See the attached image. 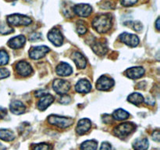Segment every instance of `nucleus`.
<instances>
[{"label": "nucleus", "instance_id": "obj_38", "mask_svg": "<svg viewBox=\"0 0 160 150\" xmlns=\"http://www.w3.org/2000/svg\"><path fill=\"white\" fill-rule=\"evenodd\" d=\"M0 150H6V147L0 143Z\"/></svg>", "mask_w": 160, "mask_h": 150}, {"label": "nucleus", "instance_id": "obj_20", "mask_svg": "<svg viewBox=\"0 0 160 150\" xmlns=\"http://www.w3.org/2000/svg\"><path fill=\"white\" fill-rule=\"evenodd\" d=\"M92 49H93L94 52L96 53L98 56H104L106 52H107V46L106 44L102 43V42H95L92 45Z\"/></svg>", "mask_w": 160, "mask_h": 150}, {"label": "nucleus", "instance_id": "obj_11", "mask_svg": "<svg viewBox=\"0 0 160 150\" xmlns=\"http://www.w3.org/2000/svg\"><path fill=\"white\" fill-rule=\"evenodd\" d=\"M73 12L81 17H88L92 12V8L88 4H78L73 7Z\"/></svg>", "mask_w": 160, "mask_h": 150}, {"label": "nucleus", "instance_id": "obj_33", "mask_svg": "<svg viewBox=\"0 0 160 150\" xmlns=\"http://www.w3.org/2000/svg\"><path fill=\"white\" fill-rule=\"evenodd\" d=\"M41 37H42V34H39V33H32V34L30 35L29 39L30 41H32V42H34V41L40 40Z\"/></svg>", "mask_w": 160, "mask_h": 150}, {"label": "nucleus", "instance_id": "obj_32", "mask_svg": "<svg viewBox=\"0 0 160 150\" xmlns=\"http://www.w3.org/2000/svg\"><path fill=\"white\" fill-rule=\"evenodd\" d=\"M137 2L138 0H121V3L123 6H131Z\"/></svg>", "mask_w": 160, "mask_h": 150}, {"label": "nucleus", "instance_id": "obj_22", "mask_svg": "<svg viewBox=\"0 0 160 150\" xmlns=\"http://www.w3.org/2000/svg\"><path fill=\"white\" fill-rule=\"evenodd\" d=\"M133 148L135 150H146L148 148V140L147 138L137 139L133 144Z\"/></svg>", "mask_w": 160, "mask_h": 150}, {"label": "nucleus", "instance_id": "obj_29", "mask_svg": "<svg viewBox=\"0 0 160 150\" xmlns=\"http://www.w3.org/2000/svg\"><path fill=\"white\" fill-rule=\"evenodd\" d=\"M13 31L14 30L7 24H2L0 26V33L3 34H10V33H12Z\"/></svg>", "mask_w": 160, "mask_h": 150}, {"label": "nucleus", "instance_id": "obj_1", "mask_svg": "<svg viewBox=\"0 0 160 150\" xmlns=\"http://www.w3.org/2000/svg\"><path fill=\"white\" fill-rule=\"evenodd\" d=\"M92 27L98 33H106L112 27V18L109 14H100L92 20Z\"/></svg>", "mask_w": 160, "mask_h": 150}, {"label": "nucleus", "instance_id": "obj_10", "mask_svg": "<svg viewBox=\"0 0 160 150\" xmlns=\"http://www.w3.org/2000/svg\"><path fill=\"white\" fill-rule=\"evenodd\" d=\"M17 73L22 77H28L32 73V67L26 61H20L16 65Z\"/></svg>", "mask_w": 160, "mask_h": 150}, {"label": "nucleus", "instance_id": "obj_28", "mask_svg": "<svg viewBox=\"0 0 160 150\" xmlns=\"http://www.w3.org/2000/svg\"><path fill=\"white\" fill-rule=\"evenodd\" d=\"M77 31L79 34H84L87 32V28L83 21L80 20L77 25Z\"/></svg>", "mask_w": 160, "mask_h": 150}, {"label": "nucleus", "instance_id": "obj_14", "mask_svg": "<svg viewBox=\"0 0 160 150\" xmlns=\"http://www.w3.org/2000/svg\"><path fill=\"white\" fill-rule=\"evenodd\" d=\"M25 42H26V38H25L24 36L18 35L9 39L8 41V45L11 48L17 49V48H22L24 45Z\"/></svg>", "mask_w": 160, "mask_h": 150}, {"label": "nucleus", "instance_id": "obj_39", "mask_svg": "<svg viewBox=\"0 0 160 150\" xmlns=\"http://www.w3.org/2000/svg\"><path fill=\"white\" fill-rule=\"evenodd\" d=\"M6 1H10V2H13V1H16V0H6Z\"/></svg>", "mask_w": 160, "mask_h": 150}, {"label": "nucleus", "instance_id": "obj_16", "mask_svg": "<svg viewBox=\"0 0 160 150\" xmlns=\"http://www.w3.org/2000/svg\"><path fill=\"white\" fill-rule=\"evenodd\" d=\"M54 101V97L50 94H45V95L42 96L41 99L38 103V108L41 111H44L52 104Z\"/></svg>", "mask_w": 160, "mask_h": 150}, {"label": "nucleus", "instance_id": "obj_7", "mask_svg": "<svg viewBox=\"0 0 160 150\" xmlns=\"http://www.w3.org/2000/svg\"><path fill=\"white\" fill-rule=\"evenodd\" d=\"M114 85V81L112 78L102 75L98 79L96 83L97 89L100 91H107L109 90L112 86Z\"/></svg>", "mask_w": 160, "mask_h": 150}, {"label": "nucleus", "instance_id": "obj_4", "mask_svg": "<svg viewBox=\"0 0 160 150\" xmlns=\"http://www.w3.org/2000/svg\"><path fill=\"white\" fill-rule=\"evenodd\" d=\"M48 121L50 124L55 125L60 128H67L71 126L73 120L70 117H60L58 115H51L48 117Z\"/></svg>", "mask_w": 160, "mask_h": 150}, {"label": "nucleus", "instance_id": "obj_19", "mask_svg": "<svg viewBox=\"0 0 160 150\" xmlns=\"http://www.w3.org/2000/svg\"><path fill=\"white\" fill-rule=\"evenodd\" d=\"M72 59L75 62L78 69L85 68L86 65H87V60L81 52H73L72 55Z\"/></svg>", "mask_w": 160, "mask_h": 150}, {"label": "nucleus", "instance_id": "obj_2", "mask_svg": "<svg viewBox=\"0 0 160 150\" xmlns=\"http://www.w3.org/2000/svg\"><path fill=\"white\" fill-rule=\"evenodd\" d=\"M7 23L9 26H28L32 23V20L27 16L15 13L8 16Z\"/></svg>", "mask_w": 160, "mask_h": 150}, {"label": "nucleus", "instance_id": "obj_36", "mask_svg": "<svg viewBox=\"0 0 160 150\" xmlns=\"http://www.w3.org/2000/svg\"><path fill=\"white\" fill-rule=\"evenodd\" d=\"M6 109L4 108L0 107V119H2L6 115Z\"/></svg>", "mask_w": 160, "mask_h": 150}, {"label": "nucleus", "instance_id": "obj_25", "mask_svg": "<svg viewBox=\"0 0 160 150\" xmlns=\"http://www.w3.org/2000/svg\"><path fill=\"white\" fill-rule=\"evenodd\" d=\"M98 148V143L95 140H88L84 142L81 145V150H96Z\"/></svg>", "mask_w": 160, "mask_h": 150}, {"label": "nucleus", "instance_id": "obj_24", "mask_svg": "<svg viewBox=\"0 0 160 150\" xmlns=\"http://www.w3.org/2000/svg\"><path fill=\"white\" fill-rule=\"evenodd\" d=\"M15 138L13 132L8 129H1L0 130V139L6 142H11Z\"/></svg>", "mask_w": 160, "mask_h": 150}, {"label": "nucleus", "instance_id": "obj_8", "mask_svg": "<svg viewBox=\"0 0 160 150\" xmlns=\"http://www.w3.org/2000/svg\"><path fill=\"white\" fill-rule=\"evenodd\" d=\"M48 38L56 46H60L63 42V36L58 28H53L48 32Z\"/></svg>", "mask_w": 160, "mask_h": 150}, {"label": "nucleus", "instance_id": "obj_5", "mask_svg": "<svg viewBox=\"0 0 160 150\" xmlns=\"http://www.w3.org/2000/svg\"><path fill=\"white\" fill-rule=\"evenodd\" d=\"M53 90L59 95H66L70 88V84L67 81L62 79L54 80L52 84Z\"/></svg>", "mask_w": 160, "mask_h": 150}, {"label": "nucleus", "instance_id": "obj_35", "mask_svg": "<svg viewBox=\"0 0 160 150\" xmlns=\"http://www.w3.org/2000/svg\"><path fill=\"white\" fill-rule=\"evenodd\" d=\"M152 138L153 140L156 141V142H159L160 139V134L159 131H155L152 133Z\"/></svg>", "mask_w": 160, "mask_h": 150}, {"label": "nucleus", "instance_id": "obj_27", "mask_svg": "<svg viewBox=\"0 0 160 150\" xmlns=\"http://www.w3.org/2000/svg\"><path fill=\"white\" fill-rule=\"evenodd\" d=\"M33 150H52V146L48 143L36 144L33 147Z\"/></svg>", "mask_w": 160, "mask_h": 150}, {"label": "nucleus", "instance_id": "obj_9", "mask_svg": "<svg viewBox=\"0 0 160 150\" xmlns=\"http://www.w3.org/2000/svg\"><path fill=\"white\" fill-rule=\"evenodd\" d=\"M120 39L121 42L131 47H136L139 44L138 37L134 34L123 32L120 35Z\"/></svg>", "mask_w": 160, "mask_h": 150}, {"label": "nucleus", "instance_id": "obj_6", "mask_svg": "<svg viewBox=\"0 0 160 150\" xmlns=\"http://www.w3.org/2000/svg\"><path fill=\"white\" fill-rule=\"evenodd\" d=\"M49 48L45 45L32 47L29 51V56L32 59H39L49 52Z\"/></svg>", "mask_w": 160, "mask_h": 150}, {"label": "nucleus", "instance_id": "obj_15", "mask_svg": "<svg viewBox=\"0 0 160 150\" xmlns=\"http://www.w3.org/2000/svg\"><path fill=\"white\" fill-rule=\"evenodd\" d=\"M56 73H57L59 76L61 77L69 76V75H70L73 73V70H72L71 66H70V64L64 62H60V63L56 67Z\"/></svg>", "mask_w": 160, "mask_h": 150}, {"label": "nucleus", "instance_id": "obj_26", "mask_svg": "<svg viewBox=\"0 0 160 150\" xmlns=\"http://www.w3.org/2000/svg\"><path fill=\"white\" fill-rule=\"evenodd\" d=\"M9 62V55L5 50H0V66L6 65Z\"/></svg>", "mask_w": 160, "mask_h": 150}, {"label": "nucleus", "instance_id": "obj_18", "mask_svg": "<svg viewBox=\"0 0 160 150\" xmlns=\"http://www.w3.org/2000/svg\"><path fill=\"white\" fill-rule=\"evenodd\" d=\"M9 109H10L11 112L13 114H17V115H20V114L23 113L25 112V107L24 105L23 104V102L18 100H15V101H12V102L9 105Z\"/></svg>", "mask_w": 160, "mask_h": 150}, {"label": "nucleus", "instance_id": "obj_30", "mask_svg": "<svg viewBox=\"0 0 160 150\" xmlns=\"http://www.w3.org/2000/svg\"><path fill=\"white\" fill-rule=\"evenodd\" d=\"M10 72L6 68H0V79L6 78L9 76Z\"/></svg>", "mask_w": 160, "mask_h": 150}, {"label": "nucleus", "instance_id": "obj_34", "mask_svg": "<svg viewBox=\"0 0 160 150\" xmlns=\"http://www.w3.org/2000/svg\"><path fill=\"white\" fill-rule=\"evenodd\" d=\"M99 150H112V145L108 142H103Z\"/></svg>", "mask_w": 160, "mask_h": 150}, {"label": "nucleus", "instance_id": "obj_17", "mask_svg": "<svg viewBox=\"0 0 160 150\" xmlns=\"http://www.w3.org/2000/svg\"><path fill=\"white\" fill-rule=\"evenodd\" d=\"M92 84L88 80L81 79L75 85V90L78 93H88L92 90Z\"/></svg>", "mask_w": 160, "mask_h": 150}, {"label": "nucleus", "instance_id": "obj_13", "mask_svg": "<svg viewBox=\"0 0 160 150\" xmlns=\"http://www.w3.org/2000/svg\"><path fill=\"white\" fill-rule=\"evenodd\" d=\"M125 73L127 77L131 79H138L143 76L145 73V70L142 67H134L128 69Z\"/></svg>", "mask_w": 160, "mask_h": 150}, {"label": "nucleus", "instance_id": "obj_3", "mask_svg": "<svg viewBox=\"0 0 160 150\" xmlns=\"http://www.w3.org/2000/svg\"><path fill=\"white\" fill-rule=\"evenodd\" d=\"M136 129L135 124L130 122L123 123L119 124L114 128V134L120 138H124L131 134Z\"/></svg>", "mask_w": 160, "mask_h": 150}, {"label": "nucleus", "instance_id": "obj_37", "mask_svg": "<svg viewBox=\"0 0 160 150\" xmlns=\"http://www.w3.org/2000/svg\"><path fill=\"white\" fill-rule=\"evenodd\" d=\"M156 30H157V31H159V18H158L157 20H156Z\"/></svg>", "mask_w": 160, "mask_h": 150}, {"label": "nucleus", "instance_id": "obj_21", "mask_svg": "<svg viewBox=\"0 0 160 150\" xmlns=\"http://www.w3.org/2000/svg\"><path fill=\"white\" fill-rule=\"evenodd\" d=\"M128 102H131L132 104L135 105V106H139L142 102H144V97L141 95L140 93H132L128 97Z\"/></svg>", "mask_w": 160, "mask_h": 150}, {"label": "nucleus", "instance_id": "obj_31", "mask_svg": "<svg viewBox=\"0 0 160 150\" xmlns=\"http://www.w3.org/2000/svg\"><path fill=\"white\" fill-rule=\"evenodd\" d=\"M70 102H71V98L67 95H62L61 98L59 99V103H61V104H69Z\"/></svg>", "mask_w": 160, "mask_h": 150}, {"label": "nucleus", "instance_id": "obj_12", "mask_svg": "<svg viewBox=\"0 0 160 150\" xmlns=\"http://www.w3.org/2000/svg\"><path fill=\"white\" fill-rule=\"evenodd\" d=\"M92 128V122L89 119H81L78 121V126L76 128V131L78 134L82 135L90 130Z\"/></svg>", "mask_w": 160, "mask_h": 150}, {"label": "nucleus", "instance_id": "obj_23", "mask_svg": "<svg viewBox=\"0 0 160 150\" xmlns=\"http://www.w3.org/2000/svg\"><path fill=\"white\" fill-rule=\"evenodd\" d=\"M112 117L115 120H127L130 117L129 112L123 109H118L115 110L112 113Z\"/></svg>", "mask_w": 160, "mask_h": 150}]
</instances>
